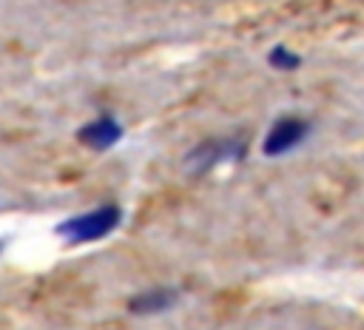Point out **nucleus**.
<instances>
[{"mask_svg": "<svg viewBox=\"0 0 364 330\" xmlns=\"http://www.w3.org/2000/svg\"><path fill=\"white\" fill-rule=\"evenodd\" d=\"M310 131H313V122L307 117H301V114H279L270 122V128L264 131V137H262V154L267 159L287 156V154H293L296 148L304 145Z\"/></svg>", "mask_w": 364, "mask_h": 330, "instance_id": "7ed1b4c3", "label": "nucleus"}, {"mask_svg": "<svg viewBox=\"0 0 364 330\" xmlns=\"http://www.w3.org/2000/svg\"><path fill=\"white\" fill-rule=\"evenodd\" d=\"M247 154V142L242 134H225V137H205L199 139L182 159L185 171L193 176H202L225 162H239Z\"/></svg>", "mask_w": 364, "mask_h": 330, "instance_id": "f03ea898", "label": "nucleus"}, {"mask_svg": "<svg viewBox=\"0 0 364 330\" xmlns=\"http://www.w3.org/2000/svg\"><path fill=\"white\" fill-rule=\"evenodd\" d=\"M267 65L273 68V71H282V74H290V71H296L299 65H301V57L293 51V48H287V46H273L270 51H267Z\"/></svg>", "mask_w": 364, "mask_h": 330, "instance_id": "423d86ee", "label": "nucleus"}, {"mask_svg": "<svg viewBox=\"0 0 364 330\" xmlns=\"http://www.w3.org/2000/svg\"><path fill=\"white\" fill-rule=\"evenodd\" d=\"M176 304H179V293H176V287H168V284L139 290L128 299V310L134 316H159V313L173 310Z\"/></svg>", "mask_w": 364, "mask_h": 330, "instance_id": "39448f33", "label": "nucleus"}, {"mask_svg": "<svg viewBox=\"0 0 364 330\" xmlns=\"http://www.w3.org/2000/svg\"><path fill=\"white\" fill-rule=\"evenodd\" d=\"M122 137H125V128L114 114H97L94 119H88L85 125L77 128V142L91 151H100V154L119 145Z\"/></svg>", "mask_w": 364, "mask_h": 330, "instance_id": "20e7f679", "label": "nucleus"}, {"mask_svg": "<svg viewBox=\"0 0 364 330\" xmlns=\"http://www.w3.org/2000/svg\"><path fill=\"white\" fill-rule=\"evenodd\" d=\"M3 247H6V239H0V253H3Z\"/></svg>", "mask_w": 364, "mask_h": 330, "instance_id": "0eeeda50", "label": "nucleus"}, {"mask_svg": "<svg viewBox=\"0 0 364 330\" xmlns=\"http://www.w3.org/2000/svg\"><path fill=\"white\" fill-rule=\"evenodd\" d=\"M119 225H122V208L117 202H105V205H97L91 211L63 219L54 228V233L68 245H91V242L111 236Z\"/></svg>", "mask_w": 364, "mask_h": 330, "instance_id": "f257e3e1", "label": "nucleus"}]
</instances>
